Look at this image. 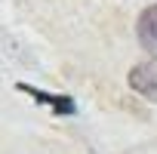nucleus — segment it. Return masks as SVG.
Returning a JSON list of instances; mask_svg holds the SVG:
<instances>
[{"mask_svg": "<svg viewBox=\"0 0 157 154\" xmlns=\"http://www.w3.org/2000/svg\"><path fill=\"white\" fill-rule=\"evenodd\" d=\"M19 90L22 93H28L31 99H37L40 105H46V108H52L56 114H74L77 111V105H74V99L71 96H56V93H43V90H37V87H28V83H19Z\"/></svg>", "mask_w": 157, "mask_h": 154, "instance_id": "obj_2", "label": "nucleus"}, {"mask_svg": "<svg viewBox=\"0 0 157 154\" xmlns=\"http://www.w3.org/2000/svg\"><path fill=\"white\" fill-rule=\"evenodd\" d=\"M136 31H139V43H142L148 52H157V3L148 6V10L139 16Z\"/></svg>", "mask_w": 157, "mask_h": 154, "instance_id": "obj_3", "label": "nucleus"}, {"mask_svg": "<svg viewBox=\"0 0 157 154\" xmlns=\"http://www.w3.org/2000/svg\"><path fill=\"white\" fill-rule=\"evenodd\" d=\"M129 87H132L139 96L157 102V62H142V65H136V68L129 71Z\"/></svg>", "mask_w": 157, "mask_h": 154, "instance_id": "obj_1", "label": "nucleus"}]
</instances>
